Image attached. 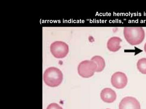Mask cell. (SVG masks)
<instances>
[{
    "instance_id": "cell-1",
    "label": "cell",
    "mask_w": 146,
    "mask_h": 109,
    "mask_svg": "<svg viewBox=\"0 0 146 109\" xmlns=\"http://www.w3.org/2000/svg\"><path fill=\"white\" fill-rule=\"evenodd\" d=\"M125 38L132 45L141 44L145 38V32L141 27H125L123 31Z\"/></svg>"
},
{
    "instance_id": "cell-2",
    "label": "cell",
    "mask_w": 146,
    "mask_h": 109,
    "mask_svg": "<svg viewBox=\"0 0 146 109\" xmlns=\"http://www.w3.org/2000/svg\"><path fill=\"white\" fill-rule=\"evenodd\" d=\"M43 79L45 84L49 87H58L63 81V73L58 68H49L44 72Z\"/></svg>"
},
{
    "instance_id": "cell-3",
    "label": "cell",
    "mask_w": 146,
    "mask_h": 109,
    "mask_svg": "<svg viewBox=\"0 0 146 109\" xmlns=\"http://www.w3.org/2000/svg\"><path fill=\"white\" fill-rule=\"evenodd\" d=\"M97 65L92 60H85L80 63L78 68L79 74L81 77L89 78L94 76L96 71Z\"/></svg>"
},
{
    "instance_id": "cell-4",
    "label": "cell",
    "mask_w": 146,
    "mask_h": 109,
    "mask_svg": "<svg viewBox=\"0 0 146 109\" xmlns=\"http://www.w3.org/2000/svg\"><path fill=\"white\" fill-rule=\"evenodd\" d=\"M52 54L55 58L62 59L69 53V46L65 42L57 41L52 43L50 47Z\"/></svg>"
},
{
    "instance_id": "cell-5",
    "label": "cell",
    "mask_w": 146,
    "mask_h": 109,
    "mask_svg": "<svg viewBox=\"0 0 146 109\" xmlns=\"http://www.w3.org/2000/svg\"><path fill=\"white\" fill-rule=\"evenodd\" d=\"M127 81L125 74L120 72L115 73L111 77V83L116 89H122L125 87L127 85Z\"/></svg>"
},
{
    "instance_id": "cell-6",
    "label": "cell",
    "mask_w": 146,
    "mask_h": 109,
    "mask_svg": "<svg viewBox=\"0 0 146 109\" xmlns=\"http://www.w3.org/2000/svg\"><path fill=\"white\" fill-rule=\"evenodd\" d=\"M119 109H141L140 103L135 98L127 97L122 99Z\"/></svg>"
},
{
    "instance_id": "cell-7",
    "label": "cell",
    "mask_w": 146,
    "mask_h": 109,
    "mask_svg": "<svg viewBox=\"0 0 146 109\" xmlns=\"http://www.w3.org/2000/svg\"><path fill=\"white\" fill-rule=\"evenodd\" d=\"M100 97L102 100L107 103H113L117 99L116 92L109 88H105L102 91Z\"/></svg>"
},
{
    "instance_id": "cell-8",
    "label": "cell",
    "mask_w": 146,
    "mask_h": 109,
    "mask_svg": "<svg viewBox=\"0 0 146 109\" xmlns=\"http://www.w3.org/2000/svg\"><path fill=\"white\" fill-rule=\"evenodd\" d=\"M122 41V40L119 37L117 36L111 37L108 41V49L112 52H117L121 48L120 43Z\"/></svg>"
},
{
    "instance_id": "cell-9",
    "label": "cell",
    "mask_w": 146,
    "mask_h": 109,
    "mask_svg": "<svg viewBox=\"0 0 146 109\" xmlns=\"http://www.w3.org/2000/svg\"><path fill=\"white\" fill-rule=\"evenodd\" d=\"M91 60L96 63L97 65L96 72H101L104 70L106 66L105 62L102 57L99 55H96L92 57Z\"/></svg>"
},
{
    "instance_id": "cell-10",
    "label": "cell",
    "mask_w": 146,
    "mask_h": 109,
    "mask_svg": "<svg viewBox=\"0 0 146 109\" xmlns=\"http://www.w3.org/2000/svg\"><path fill=\"white\" fill-rule=\"evenodd\" d=\"M137 67L140 72L143 74H146V58H142L138 60Z\"/></svg>"
},
{
    "instance_id": "cell-11",
    "label": "cell",
    "mask_w": 146,
    "mask_h": 109,
    "mask_svg": "<svg viewBox=\"0 0 146 109\" xmlns=\"http://www.w3.org/2000/svg\"><path fill=\"white\" fill-rule=\"evenodd\" d=\"M46 109H63L62 107L60 106L58 104L56 103L50 104Z\"/></svg>"
},
{
    "instance_id": "cell-12",
    "label": "cell",
    "mask_w": 146,
    "mask_h": 109,
    "mask_svg": "<svg viewBox=\"0 0 146 109\" xmlns=\"http://www.w3.org/2000/svg\"><path fill=\"white\" fill-rule=\"evenodd\" d=\"M144 50H145V51L146 53V43L145 44V46H144Z\"/></svg>"
},
{
    "instance_id": "cell-13",
    "label": "cell",
    "mask_w": 146,
    "mask_h": 109,
    "mask_svg": "<svg viewBox=\"0 0 146 109\" xmlns=\"http://www.w3.org/2000/svg\"></svg>"
}]
</instances>
